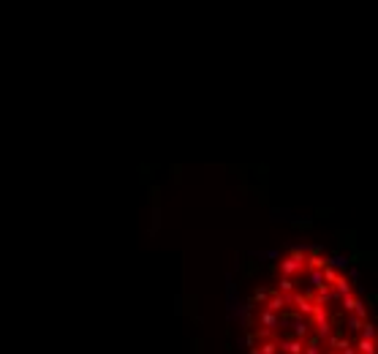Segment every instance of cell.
I'll return each mask as SVG.
<instances>
[{
	"label": "cell",
	"mask_w": 378,
	"mask_h": 354,
	"mask_svg": "<svg viewBox=\"0 0 378 354\" xmlns=\"http://www.w3.org/2000/svg\"><path fill=\"white\" fill-rule=\"evenodd\" d=\"M359 335H362V338H370L373 341L376 338V327L370 322H362V327H359Z\"/></svg>",
	"instance_id": "cell-7"
},
{
	"label": "cell",
	"mask_w": 378,
	"mask_h": 354,
	"mask_svg": "<svg viewBox=\"0 0 378 354\" xmlns=\"http://www.w3.org/2000/svg\"><path fill=\"white\" fill-rule=\"evenodd\" d=\"M329 354H340V352H337V349H332V352H329Z\"/></svg>",
	"instance_id": "cell-9"
},
{
	"label": "cell",
	"mask_w": 378,
	"mask_h": 354,
	"mask_svg": "<svg viewBox=\"0 0 378 354\" xmlns=\"http://www.w3.org/2000/svg\"><path fill=\"white\" fill-rule=\"evenodd\" d=\"M362 322H368V319H359L357 313H348V319H346V324H348V330H351V333H359Z\"/></svg>",
	"instance_id": "cell-5"
},
{
	"label": "cell",
	"mask_w": 378,
	"mask_h": 354,
	"mask_svg": "<svg viewBox=\"0 0 378 354\" xmlns=\"http://www.w3.org/2000/svg\"><path fill=\"white\" fill-rule=\"evenodd\" d=\"M302 354H321V338H313L310 344L302 349Z\"/></svg>",
	"instance_id": "cell-6"
},
{
	"label": "cell",
	"mask_w": 378,
	"mask_h": 354,
	"mask_svg": "<svg viewBox=\"0 0 378 354\" xmlns=\"http://www.w3.org/2000/svg\"><path fill=\"white\" fill-rule=\"evenodd\" d=\"M357 349H359V354H376V344L370 338H359Z\"/></svg>",
	"instance_id": "cell-4"
},
{
	"label": "cell",
	"mask_w": 378,
	"mask_h": 354,
	"mask_svg": "<svg viewBox=\"0 0 378 354\" xmlns=\"http://www.w3.org/2000/svg\"><path fill=\"white\" fill-rule=\"evenodd\" d=\"M291 324H294V338H302V341H305L307 335H310V327H313V324L307 322V319L294 316V319H291Z\"/></svg>",
	"instance_id": "cell-2"
},
{
	"label": "cell",
	"mask_w": 378,
	"mask_h": 354,
	"mask_svg": "<svg viewBox=\"0 0 378 354\" xmlns=\"http://www.w3.org/2000/svg\"><path fill=\"white\" fill-rule=\"evenodd\" d=\"M259 352H261V354H275V352H278V344H275V341H270V344L259 346Z\"/></svg>",
	"instance_id": "cell-8"
},
{
	"label": "cell",
	"mask_w": 378,
	"mask_h": 354,
	"mask_svg": "<svg viewBox=\"0 0 378 354\" xmlns=\"http://www.w3.org/2000/svg\"><path fill=\"white\" fill-rule=\"evenodd\" d=\"M313 327H316V338H327V335H332V324H329V313L324 308V303H313Z\"/></svg>",
	"instance_id": "cell-1"
},
{
	"label": "cell",
	"mask_w": 378,
	"mask_h": 354,
	"mask_svg": "<svg viewBox=\"0 0 378 354\" xmlns=\"http://www.w3.org/2000/svg\"><path fill=\"white\" fill-rule=\"evenodd\" d=\"M278 349H283L286 354H302V349H305V341H302V338L281 341V344H278Z\"/></svg>",
	"instance_id": "cell-3"
}]
</instances>
